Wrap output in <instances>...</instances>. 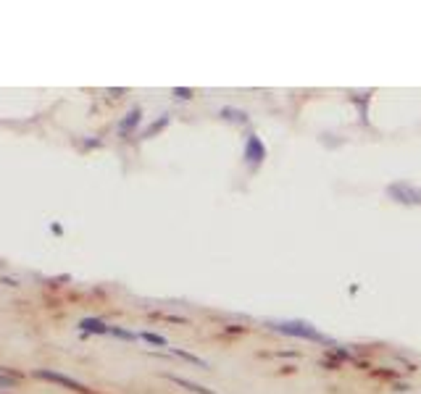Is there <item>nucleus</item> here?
<instances>
[{"mask_svg":"<svg viewBox=\"0 0 421 394\" xmlns=\"http://www.w3.org/2000/svg\"><path fill=\"white\" fill-rule=\"evenodd\" d=\"M274 329H279L282 334H290V336H301V339H308V342H327L329 339L324 334H318L316 329L306 321H284V324H276Z\"/></svg>","mask_w":421,"mask_h":394,"instance_id":"nucleus-1","label":"nucleus"},{"mask_svg":"<svg viewBox=\"0 0 421 394\" xmlns=\"http://www.w3.org/2000/svg\"><path fill=\"white\" fill-rule=\"evenodd\" d=\"M37 376L45 378V381H53V384L66 386V389H71V392L90 394V389H87L85 384H79V381H74V378H69V376H63V373H56V371H37Z\"/></svg>","mask_w":421,"mask_h":394,"instance_id":"nucleus-2","label":"nucleus"},{"mask_svg":"<svg viewBox=\"0 0 421 394\" xmlns=\"http://www.w3.org/2000/svg\"><path fill=\"white\" fill-rule=\"evenodd\" d=\"M387 192L395 197V200H400V203H408V206H421V192L419 189H413L411 184H393Z\"/></svg>","mask_w":421,"mask_h":394,"instance_id":"nucleus-3","label":"nucleus"},{"mask_svg":"<svg viewBox=\"0 0 421 394\" xmlns=\"http://www.w3.org/2000/svg\"><path fill=\"white\" fill-rule=\"evenodd\" d=\"M264 155H266V150H264V142L258 137H248V147H245V158L253 163H261L264 161Z\"/></svg>","mask_w":421,"mask_h":394,"instance_id":"nucleus-4","label":"nucleus"},{"mask_svg":"<svg viewBox=\"0 0 421 394\" xmlns=\"http://www.w3.org/2000/svg\"><path fill=\"white\" fill-rule=\"evenodd\" d=\"M82 329L85 331H95V334H111V326H105L103 321H95V318H85Z\"/></svg>","mask_w":421,"mask_h":394,"instance_id":"nucleus-5","label":"nucleus"},{"mask_svg":"<svg viewBox=\"0 0 421 394\" xmlns=\"http://www.w3.org/2000/svg\"><path fill=\"white\" fill-rule=\"evenodd\" d=\"M169 378H172L174 384L184 386V389H189V392H195V394H216V392H211V389H206V386L192 384V381H187V378H180V376H169Z\"/></svg>","mask_w":421,"mask_h":394,"instance_id":"nucleus-6","label":"nucleus"},{"mask_svg":"<svg viewBox=\"0 0 421 394\" xmlns=\"http://www.w3.org/2000/svg\"><path fill=\"white\" fill-rule=\"evenodd\" d=\"M180 358H184V360H189V363H195V366H200V368H206V360H200V358H195V355H189V352H182V350H174Z\"/></svg>","mask_w":421,"mask_h":394,"instance_id":"nucleus-7","label":"nucleus"},{"mask_svg":"<svg viewBox=\"0 0 421 394\" xmlns=\"http://www.w3.org/2000/svg\"><path fill=\"white\" fill-rule=\"evenodd\" d=\"M142 339H145V342H150V344H158V347H166V339H164V336L150 334V331H145V334H142Z\"/></svg>","mask_w":421,"mask_h":394,"instance_id":"nucleus-8","label":"nucleus"},{"mask_svg":"<svg viewBox=\"0 0 421 394\" xmlns=\"http://www.w3.org/2000/svg\"><path fill=\"white\" fill-rule=\"evenodd\" d=\"M14 384V378H6V376H0V386H11Z\"/></svg>","mask_w":421,"mask_h":394,"instance_id":"nucleus-9","label":"nucleus"}]
</instances>
